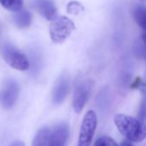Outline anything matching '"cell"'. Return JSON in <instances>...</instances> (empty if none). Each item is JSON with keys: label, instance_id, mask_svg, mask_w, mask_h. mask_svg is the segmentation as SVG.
I'll return each instance as SVG.
<instances>
[{"label": "cell", "instance_id": "6da1fadb", "mask_svg": "<svg viewBox=\"0 0 146 146\" xmlns=\"http://www.w3.org/2000/svg\"><path fill=\"white\" fill-rule=\"evenodd\" d=\"M114 120L119 132L131 142H142L145 139V126L137 119L120 114Z\"/></svg>", "mask_w": 146, "mask_h": 146}, {"label": "cell", "instance_id": "7a4b0ae2", "mask_svg": "<svg viewBox=\"0 0 146 146\" xmlns=\"http://www.w3.org/2000/svg\"><path fill=\"white\" fill-rule=\"evenodd\" d=\"M75 28L74 23L67 16H56L50 26V36L55 43H62Z\"/></svg>", "mask_w": 146, "mask_h": 146}, {"label": "cell", "instance_id": "3957f363", "mask_svg": "<svg viewBox=\"0 0 146 146\" xmlns=\"http://www.w3.org/2000/svg\"><path fill=\"white\" fill-rule=\"evenodd\" d=\"M1 54L4 61L12 68L18 71H27L30 64L27 57L9 43H3L1 46Z\"/></svg>", "mask_w": 146, "mask_h": 146}, {"label": "cell", "instance_id": "277c9868", "mask_svg": "<svg viewBox=\"0 0 146 146\" xmlns=\"http://www.w3.org/2000/svg\"><path fill=\"white\" fill-rule=\"evenodd\" d=\"M97 124L98 120L96 113L92 110H89L85 114L81 124L78 146H91L97 128Z\"/></svg>", "mask_w": 146, "mask_h": 146}, {"label": "cell", "instance_id": "5b68a950", "mask_svg": "<svg viewBox=\"0 0 146 146\" xmlns=\"http://www.w3.org/2000/svg\"><path fill=\"white\" fill-rule=\"evenodd\" d=\"M91 95V84L87 81H79L75 85L73 107L75 113L80 114Z\"/></svg>", "mask_w": 146, "mask_h": 146}, {"label": "cell", "instance_id": "8992f818", "mask_svg": "<svg viewBox=\"0 0 146 146\" xmlns=\"http://www.w3.org/2000/svg\"><path fill=\"white\" fill-rule=\"evenodd\" d=\"M19 94V86L16 82L14 80H9L5 83L1 94H0V101L4 108H12L16 100L18 98Z\"/></svg>", "mask_w": 146, "mask_h": 146}, {"label": "cell", "instance_id": "52a82bcc", "mask_svg": "<svg viewBox=\"0 0 146 146\" xmlns=\"http://www.w3.org/2000/svg\"><path fill=\"white\" fill-rule=\"evenodd\" d=\"M69 136V127L66 123L58 125L50 133L49 146H66Z\"/></svg>", "mask_w": 146, "mask_h": 146}, {"label": "cell", "instance_id": "ba28073f", "mask_svg": "<svg viewBox=\"0 0 146 146\" xmlns=\"http://www.w3.org/2000/svg\"><path fill=\"white\" fill-rule=\"evenodd\" d=\"M69 91V79L66 76L61 77L53 89V94H52V100L55 104H60L62 103L67 95L68 94Z\"/></svg>", "mask_w": 146, "mask_h": 146}, {"label": "cell", "instance_id": "9c48e42d", "mask_svg": "<svg viewBox=\"0 0 146 146\" xmlns=\"http://www.w3.org/2000/svg\"><path fill=\"white\" fill-rule=\"evenodd\" d=\"M33 3L35 9L47 20L52 21L57 16L56 8L50 0H34Z\"/></svg>", "mask_w": 146, "mask_h": 146}, {"label": "cell", "instance_id": "30bf717a", "mask_svg": "<svg viewBox=\"0 0 146 146\" xmlns=\"http://www.w3.org/2000/svg\"><path fill=\"white\" fill-rule=\"evenodd\" d=\"M14 21L17 27L27 28L31 24L32 15L28 10L21 9L20 10L16 11V14L14 15Z\"/></svg>", "mask_w": 146, "mask_h": 146}, {"label": "cell", "instance_id": "8fae6325", "mask_svg": "<svg viewBox=\"0 0 146 146\" xmlns=\"http://www.w3.org/2000/svg\"><path fill=\"white\" fill-rule=\"evenodd\" d=\"M51 131L49 128L40 129L35 135L32 146H49Z\"/></svg>", "mask_w": 146, "mask_h": 146}, {"label": "cell", "instance_id": "7c38bea8", "mask_svg": "<svg viewBox=\"0 0 146 146\" xmlns=\"http://www.w3.org/2000/svg\"><path fill=\"white\" fill-rule=\"evenodd\" d=\"M132 14L138 25L143 29H145L146 11L145 7L139 4H135L132 9Z\"/></svg>", "mask_w": 146, "mask_h": 146}, {"label": "cell", "instance_id": "4fadbf2b", "mask_svg": "<svg viewBox=\"0 0 146 146\" xmlns=\"http://www.w3.org/2000/svg\"><path fill=\"white\" fill-rule=\"evenodd\" d=\"M0 4L8 10L18 11L23 7V0H0Z\"/></svg>", "mask_w": 146, "mask_h": 146}, {"label": "cell", "instance_id": "5bb4252c", "mask_svg": "<svg viewBox=\"0 0 146 146\" xmlns=\"http://www.w3.org/2000/svg\"><path fill=\"white\" fill-rule=\"evenodd\" d=\"M83 5L77 1H71L67 5V12L71 15H79L80 13L83 12Z\"/></svg>", "mask_w": 146, "mask_h": 146}, {"label": "cell", "instance_id": "9a60e30c", "mask_svg": "<svg viewBox=\"0 0 146 146\" xmlns=\"http://www.w3.org/2000/svg\"><path fill=\"white\" fill-rule=\"evenodd\" d=\"M95 146H118V145L110 137L103 136L96 141Z\"/></svg>", "mask_w": 146, "mask_h": 146}, {"label": "cell", "instance_id": "2e32d148", "mask_svg": "<svg viewBox=\"0 0 146 146\" xmlns=\"http://www.w3.org/2000/svg\"><path fill=\"white\" fill-rule=\"evenodd\" d=\"M121 146H135V145H133V143H132L130 140L127 139V140H124V141L121 144Z\"/></svg>", "mask_w": 146, "mask_h": 146}, {"label": "cell", "instance_id": "e0dca14e", "mask_svg": "<svg viewBox=\"0 0 146 146\" xmlns=\"http://www.w3.org/2000/svg\"><path fill=\"white\" fill-rule=\"evenodd\" d=\"M9 146H25V145L21 141H15L13 144H11Z\"/></svg>", "mask_w": 146, "mask_h": 146}, {"label": "cell", "instance_id": "ac0fdd59", "mask_svg": "<svg viewBox=\"0 0 146 146\" xmlns=\"http://www.w3.org/2000/svg\"><path fill=\"white\" fill-rule=\"evenodd\" d=\"M139 1H141V2H143V3H144V2H145V0H139Z\"/></svg>", "mask_w": 146, "mask_h": 146}]
</instances>
